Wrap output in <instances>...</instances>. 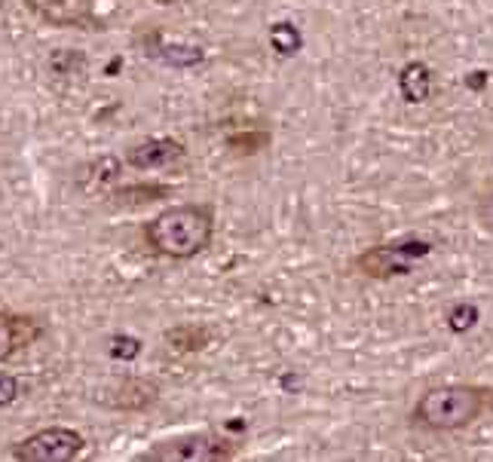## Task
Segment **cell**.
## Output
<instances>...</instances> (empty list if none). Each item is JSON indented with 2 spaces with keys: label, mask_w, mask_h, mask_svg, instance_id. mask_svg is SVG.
I'll use <instances>...</instances> for the list:
<instances>
[{
  "label": "cell",
  "mask_w": 493,
  "mask_h": 462,
  "mask_svg": "<svg viewBox=\"0 0 493 462\" xmlns=\"http://www.w3.org/2000/svg\"><path fill=\"white\" fill-rule=\"evenodd\" d=\"M493 408V386L478 383H441L429 386L414 410H410V426L423 432H459V428L478 423Z\"/></svg>",
  "instance_id": "cell-1"
},
{
  "label": "cell",
  "mask_w": 493,
  "mask_h": 462,
  "mask_svg": "<svg viewBox=\"0 0 493 462\" xmlns=\"http://www.w3.org/2000/svg\"><path fill=\"white\" fill-rule=\"evenodd\" d=\"M147 245L163 258L187 260L209 249L215 236V214L205 205H172L144 230Z\"/></svg>",
  "instance_id": "cell-2"
},
{
  "label": "cell",
  "mask_w": 493,
  "mask_h": 462,
  "mask_svg": "<svg viewBox=\"0 0 493 462\" xmlns=\"http://www.w3.org/2000/svg\"><path fill=\"white\" fill-rule=\"evenodd\" d=\"M240 453V441L218 432H187L178 438L157 441L138 459L144 462H227Z\"/></svg>",
  "instance_id": "cell-3"
},
{
  "label": "cell",
  "mask_w": 493,
  "mask_h": 462,
  "mask_svg": "<svg viewBox=\"0 0 493 462\" xmlns=\"http://www.w3.org/2000/svg\"><path fill=\"white\" fill-rule=\"evenodd\" d=\"M432 254V242H426L420 236H405L396 239V242H383L374 245V249L361 251L356 258V270L368 279H399L408 276L410 267L417 260L429 258Z\"/></svg>",
  "instance_id": "cell-4"
},
{
  "label": "cell",
  "mask_w": 493,
  "mask_h": 462,
  "mask_svg": "<svg viewBox=\"0 0 493 462\" xmlns=\"http://www.w3.org/2000/svg\"><path fill=\"white\" fill-rule=\"evenodd\" d=\"M86 441L80 432L64 426H53V428H40L31 438H25L22 444H15L13 459L22 462H71L84 453Z\"/></svg>",
  "instance_id": "cell-5"
},
{
  "label": "cell",
  "mask_w": 493,
  "mask_h": 462,
  "mask_svg": "<svg viewBox=\"0 0 493 462\" xmlns=\"http://www.w3.org/2000/svg\"><path fill=\"white\" fill-rule=\"evenodd\" d=\"M25 6L53 28H77L93 22V0H25Z\"/></svg>",
  "instance_id": "cell-6"
},
{
  "label": "cell",
  "mask_w": 493,
  "mask_h": 462,
  "mask_svg": "<svg viewBox=\"0 0 493 462\" xmlns=\"http://www.w3.org/2000/svg\"><path fill=\"white\" fill-rule=\"evenodd\" d=\"M178 160H184V144L175 138H147V142L129 147L126 162L138 172H151V169H169Z\"/></svg>",
  "instance_id": "cell-7"
},
{
  "label": "cell",
  "mask_w": 493,
  "mask_h": 462,
  "mask_svg": "<svg viewBox=\"0 0 493 462\" xmlns=\"http://www.w3.org/2000/svg\"><path fill=\"white\" fill-rule=\"evenodd\" d=\"M108 395L111 398L104 401H108V408L113 410H147L151 404H157L160 386L147 377H126L120 386H113Z\"/></svg>",
  "instance_id": "cell-8"
},
{
  "label": "cell",
  "mask_w": 493,
  "mask_h": 462,
  "mask_svg": "<svg viewBox=\"0 0 493 462\" xmlns=\"http://www.w3.org/2000/svg\"><path fill=\"white\" fill-rule=\"evenodd\" d=\"M120 175H123L120 160L104 153V156H95L93 162H86V166L77 172V184L84 193H108V190L120 184Z\"/></svg>",
  "instance_id": "cell-9"
},
{
  "label": "cell",
  "mask_w": 493,
  "mask_h": 462,
  "mask_svg": "<svg viewBox=\"0 0 493 462\" xmlns=\"http://www.w3.org/2000/svg\"><path fill=\"white\" fill-rule=\"evenodd\" d=\"M399 93L408 104H426L435 93V74L426 62H408L399 71Z\"/></svg>",
  "instance_id": "cell-10"
},
{
  "label": "cell",
  "mask_w": 493,
  "mask_h": 462,
  "mask_svg": "<svg viewBox=\"0 0 493 462\" xmlns=\"http://www.w3.org/2000/svg\"><path fill=\"white\" fill-rule=\"evenodd\" d=\"M151 55L160 59L169 68H193V64L205 62V53L200 46H187V44H157L151 46Z\"/></svg>",
  "instance_id": "cell-11"
},
{
  "label": "cell",
  "mask_w": 493,
  "mask_h": 462,
  "mask_svg": "<svg viewBox=\"0 0 493 462\" xmlns=\"http://www.w3.org/2000/svg\"><path fill=\"white\" fill-rule=\"evenodd\" d=\"M270 46H273L276 55H282V59H291V55L301 53L303 46V34L301 28L294 22H276L273 28H270Z\"/></svg>",
  "instance_id": "cell-12"
},
{
  "label": "cell",
  "mask_w": 493,
  "mask_h": 462,
  "mask_svg": "<svg viewBox=\"0 0 493 462\" xmlns=\"http://www.w3.org/2000/svg\"><path fill=\"white\" fill-rule=\"evenodd\" d=\"M445 321H448L450 334H469L472 328L481 321V310H478V303H472V300H459L448 310Z\"/></svg>",
  "instance_id": "cell-13"
},
{
  "label": "cell",
  "mask_w": 493,
  "mask_h": 462,
  "mask_svg": "<svg viewBox=\"0 0 493 462\" xmlns=\"http://www.w3.org/2000/svg\"><path fill=\"white\" fill-rule=\"evenodd\" d=\"M166 340L175 346L178 352H200V349L209 346V331H205V328L184 325V328H175V331H169Z\"/></svg>",
  "instance_id": "cell-14"
},
{
  "label": "cell",
  "mask_w": 493,
  "mask_h": 462,
  "mask_svg": "<svg viewBox=\"0 0 493 462\" xmlns=\"http://www.w3.org/2000/svg\"><path fill=\"white\" fill-rule=\"evenodd\" d=\"M46 64H49V71L59 74V77H74V74L84 71L86 55L80 53V49H55Z\"/></svg>",
  "instance_id": "cell-15"
},
{
  "label": "cell",
  "mask_w": 493,
  "mask_h": 462,
  "mask_svg": "<svg viewBox=\"0 0 493 462\" xmlns=\"http://www.w3.org/2000/svg\"><path fill=\"white\" fill-rule=\"evenodd\" d=\"M22 343L25 340H22V331H19V319L0 312V365H4V361L10 359Z\"/></svg>",
  "instance_id": "cell-16"
},
{
  "label": "cell",
  "mask_w": 493,
  "mask_h": 462,
  "mask_svg": "<svg viewBox=\"0 0 493 462\" xmlns=\"http://www.w3.org/2000/svg\"><path fill=\"white\" fill-rule=\"evenodd\" d=\"M111 356L120 359V361H133V359L142 356V340L133 337V334L113 337V340H111Z\"/></svg>",
  "instance_id": "cell-17"
},
{
  "label": "cell",
  "mask_w": 493,
  "mask_h": 462,
  "mask_svg": "<svg viewBox=\"0 0 493 462\" xmlns=\"http://www.w3.org/2000/svg\"><path fill=\"white\" fill-rule=\"evenodd\" d=\"M15 398H19V379L0 374V408H10Z\"/></svg>",
  "instance_id": "cell-18"
},
{
  "label": "cell",
  "mask_w": 493,
  "mask_h": 462,
  "mask_svg": "<svg viewBox=\"0 0 493 462\" xmlns=\"http://www.w3.org/2000/svg\"><path fill=\"white\" fill-rule=\"evenodd\" d=\"M478 218H481V224L493 230V193H488L484 200L478 202Z\"/></svg>",
  "instance_id": "cell-19"
},
{
  "label": "cell",
  "mask_w": 493,
  "mask_h": 462,
  "mask_svg": "<svg viewBox=\"0 0 493 462\" xmlns=\"http://www.w3.org/2000/svg\"><path fill=\"white\" fill-rule=\"evenodd\" d=\"M466 86H469V89H484V86H488V74H484V71L469 74V77H466Z\"/></svg>",
  "instance_id": "cell-20"
},
{
  "label": "cell",
  "mask_w": 493,
  "mask_h": 462,
  "mask_svg": "<svg viewBox=\"0 0 493 462\" xmlns=\"http://www.w3.org/2000/svg\"><path fill=\"white\" fill-rule=\"evenodd\" d=\"M157 4H163V6H169V4H181V0H157Z\"/></svg>",
  "instance_id": "cell-21"
}]
</instances>
